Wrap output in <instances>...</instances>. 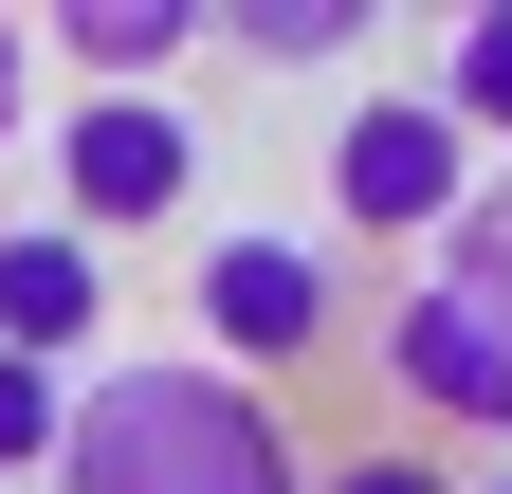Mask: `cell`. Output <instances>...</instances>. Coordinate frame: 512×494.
I'll return each instance as SVG.
<instances>
[{
  "instance_id": "obj_7",
  "label": "cell",
  "mask_w": 512,
  "mask_h": 494,
  "mask_svg": "<svg viewBox=\"0 0 512 494\" xmlns=\"http://www.w3.org/2000/svg\"><path fill=\"white\" fill-rule=\"evenodd\" d=\"M202 37H220L202 0H55V19H37V55H74V74H110V92H147V74H183Z\"/></svg>"
},
{
  "instance_id": "obj_11",
  "label": "cell",
  "mask_w": 512,
  "mask_h": 494,
  "mask_svg": "<svg viewBox=\"0 0 512 494\" xmlns=\"http://www.w3.org/2000/svg\"><path fill=\"white\" fill-rule=\"evenodd\" d=\"M439 257H458V275H494V293H512V165H494L476 202H458V238H439Z\"/></svg>"
},
{
  "instance_id": "obj_8",
  "label": "cell",
  "mask_w": 512,
  "mask_h": 494,
  "mask_svg": "<svg viewBox=\"0 0 512 494\" xmlns=\"http://www.w3.org/2000/svg\"><path fill=\"white\" fill-rule=\"evenodd\" d=\"M439 110H458V129L512 165V0H476V19L439 37Z\"/></svg>"
},
{
  "instance_id": "obj_12",
  "label": "cell",
  "mask_w": 512,
  "mask_h": 494,
  "mask_svg": "<svg viewBox=\"0 0 512 494\" xmlns=\"http://www.w3.org/2000/svg\"><path fill=\"white\" fill-rule=\"evenodd\" d=\"M311 494H458V476H439L421 440H366V458H330V476H311Z\"/></svg>"
},
{
  "instance_id": "obj_5",
  "label": "cell",
  "mask_w": 512,
  "mask_h": 494,
  "mask_svg": "<svg viewBox=\"0 0 512 494\" xmlns=\"http://www.w3.org/2000/svg\"><path fill=\"white\" fill-rule=\"evenodd\" d=\"M202 330H220V366H238V385L311 366V348L348 330V275H330V238H293V220H238V238H202Z\"/></svg>"
},
{
  "instance_id": "obj_10",
  "label": "cell",
  "mask_w": 512,
  "mask_h": 494,
  "mask_svg": "<svg viewBox=\"0 0 512 494\" xmlns=\"http://www.w3.org/2000/svg\"><path fill=\"white\" fill-rule=\"evenodd\" d=\"M37 458H74V366H19V348H0V476H37Z\"/></svg>"
},
{
  "instance_id": "obj_1",
  "label": "cell",
  "mask_w": 512,
  "mask_h": 494,
  "mask_svg": "<svg viewBox=\"0 0 512 494\" xmlns=\"http://www.w3.org/2000/svg\"><path fill=\"white\" fill-rule=\"evenodd\" d=\"M55 494H311V476H293L275 385H238L220 348H147V366H110V385H74Z\"/></svg>"
},
{
  "instance_id": "obj_4",
  "label": "cell",
  "mask_w": 512,
  "mask_h": 494,
  "mask_svg": "<svg viewBox=\"0 0 512 494\" xmlns=\"http://www.w3.org/2000/svg\"><path fill=\"white\" fill-rule=\"evenodd\" d=\"M202 202V129H183L165 92H92V110H55V220L74 238H147Z\"/></svg>"
},
{
  "instance_id": "obj_14",
  "label": "cell",
  "mask_w": 512,
  "mask_h": 494,
  "mask_svg": "<svg viewBox=\"0 0 512 494\" xmlns=\"http://www.w3.org/2000/svg\"><path fill=\"white\" fill-rule=\"evenodd\" d=\"M476 494H512V476H476Z\"/></svg>"
},
{
  "instance_id": "obj_3",
  "label": "cell",
  "mask_w": 512,
  "mask_h": 494,
  "mask_svg": "<svg viewBox=\"0 0 512 494\" xmlns=\"http://www.w3.org/2000/svg\"><path fill=\"white\" fill-rule=\"evenodd\" d=\"M384 385H403V421H458V440H512V293L421 257L403 293H384Z\"/></svg>"
},
{
  "instance_id": "obj_6",
  "label": "cell",
  "mask_w": 512,
  "mask_h": 494,
  "mask_svg": "<svg viewBox=\"0 0 512 494\" xmlns=\"http://www.w3.org/2000/svg\"><path fill=\"white\" fill-rule=\"evenodd\" d=\"M92 312H110V238H74V220H0V348H19V366H74Z\"/></svg>"
},
{
  "instance_id": "obj_13",
  "label": "cell",
  "mask_w": 512,
  "mask_h": 494,
  "mask_svg": "<svg viewBox=\"0 0 512 494\" xmlns=\"http://www.w3.org/2000/svg\"><path fill=\"white\" fill-rule=\"evenodd\" d=\"M19 92H37V19H0V147H19Z\"/></svg>"
},
{
  "instance_id": "obj_2",
  "label": "cell",
  "mask_w": 512,
  "mask_h": 494,
  "mask_svg": "<svg viewBox=\"0 0 512 494\" xmlns=\"http://www.w3.org/2000/svg\"><path fill=\"white\" fill-rule=\"evenodd\" d=\"M476 183H494V147H476L439 92H366L348 129H330V220H348V238H421V257H439Z\"/></svg>"
},
{
  "instance_id": "obj_9",
  "label": "cell",
  "mask_w": 512,
  "mask_h": 494,
  "mask_svg": "<svg viewBox=\"0 0 512 494\" xmlns=\"http://www.w3.org/2000/svg\"><path fill=\"white\" fill-rule=\"evenodd\" d=\"M366 37V0H238L220 55H256V74H311V55H348Z\"/></svg>"
}]
</instances>
